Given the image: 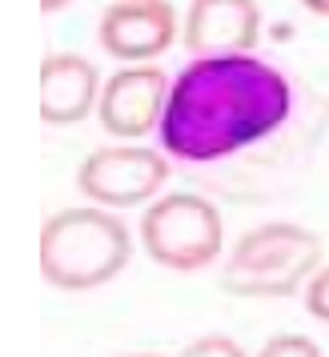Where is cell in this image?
<instances>
[{"mask_svg":"<svg viewBox=\"0 0 329 357\" xmlns=\"http://www.w3.org/2000/svg\"><path fill=\"white\" fill-rule=\"evenodd\" d=\"M289 109L293 89L285 73L261 56L189 61L173 77L157 141L169 161L213 165L273 137Z\"/></svg>","mask_w":329,"mask_h":357,"instance_id":"cell-1","label":"cell"},{"mask_svg":"<svg viewBox=\"0 0 329 357\" xmlns=\"http://www.w3.org/2000/svg\"><path fill=\"white\" fill-rule=\"evenodd\" d=\"M129 225L116 213L97 209V205H72V209L52 213L36 241L40 277L52 289L65 293H89L109 285L129 265Z\"/></svg>","mask_w":329,"mask_h":357,"instance_id":"cell-2","label":"cell"},{"mask_svg":"<svg viewBox=\"0 0 329 357\" xmlns=\"http://www.w3.org/2000/svg\"><path fill=\"white\" fill-rule=\"evenodd\" d=\"M321 269V237L297 221H265L245 229L225 257L221 289L253 301L293 297Z\"/></svg>","mask_w":329,"mask_h":357,"instance_id":"cell-3","label":"cell"},{"mask_svg":"<svg viewBox=\"0 0 329 357\" xmlns=\"http://www.w3.org/2000/svg\"><path fill=\"white\" fill-rule=\"evenodd\" d=\"M141 249L173 273H201L225 249V221L209 197L164 193L141 213Z\"/></svg>","mask_w":329,"mask_h":357,"instance_id":"cell-4","label":"cell"},{"mask_svg":"<svg viewBox=\"0 0 329 357\" xmlns=\"http://www.w3.org/2000/svg\"><path fill=\"white\" fill-rule=\"evenodd\" d=\"M173 161L153 145H100L77 169V189L97 209H137L164 197Z\"/></svg>","mask_w":329,"mask_h":357,"instance_id":"cell-5","label":"cell"},{"mask_svg":"<svg viewBox=\"0 0 329 357\" xmlns=\"http://www.w3.org/2000/svg\"><path fill=\"white\" fill-rule=\"evenodd\" d=\"M173 77L157 65H121L105 81L97 105L100 129L116 141H145L148 132L161 129L164 105H169Z\"/></svg>","mask_w":329,"mask_h":357,"instance_id":"cell-6","label":"cell"},{"mask_svg":"<svg viewBox=\"0 0 329 357\" xmlns=\"http://www.w3.org/2000/svg\"><path fill=\"white\" fill-rule=\"evenodd\" d=\"M181 33L169 0H113L97 20V45L121 65H148Z\"/></svg>","mask_w":329,"mask_h":357,"instance_id":"cell-7","label":"cell"},{"mask_svg":"<svg viewBox=\"0 0 329 357\" xmlns=\"http://www.w3.org/2000/svg\"><path fill=\"white\" fill-rule=\"evenodd\" d=\"M257 40H261L257 0H189L181 20V45L193 61L253 56Z\"/></svg>","mask_w":329,"mask_h":357,"instance_id":"cell-8","label":"cell"},{"mask_svg":"<svg viewBox=\"0 0 329 357\" xmlns=\"http://www.w3.org/2000/svg\"><path fill=\"white\" fill-rule=\"evenodd\" d=\"M105 81L97 65L81 52H52L40 65V121L45 125H81L97 113Z\"/></svg>","mask_w":329,"mask_h":357,"instance_id":"cell-9","label":"cell"},{"mask_svg":"<svg viewBox=\"0 0 329 357\" xmlns=\"http://www.w3.org/2000/svg\"><path fill=\"white\" fill-rule=\"evenodd\" d=\"M257 357H321V345L305 333H277L257 349Z\"/></svg>","mask_w":329,"mask_h":357,"instance_id":"cell-10","label":"cell"},{"mask_svg":"<svg viewBox=\"0 0 329 357\" xmlns=\"http://www.w3.org/2000/svg\"><path fill=\"white\" fill-rule=\"evenodd\" d=\"M181 357H249L229 333H201L181 349Z\"/></svg>","mask_w":329,"mask_h":357,"instance_id":"cell-11","label":"cell"},{"mask_svg":"<svg viewBox=\"0 0 329 357\" xmlns=\"http://www.w3.org/2000/svg\"><path fill=\"white\" fill-rule=\"evenodd\" d=\"M305 309H309V317L329 325V265H321L309 277V285H305Z\"/></svg>","mask_w":329,"mask_h":357,"instance_id":"cell-12","label":"cell"},{"mask_svg":"<svg viewBox=\"0 0 329 357\" xmlns=\"http://www.w3.org/2000/svg\"><path fill=\"white\" fill-rule=\"evenodd\" d=\"M305 13H313V17H326L329 20V0H297Z\"/></svg>","mask_w":329,"mask_h":357,"instance_id":"cell-13","label":"cell"},{"mask_svg":"<svg viewBox=\"0 0 329 357\" xmlns=\"http://www.w3.org/2000/svg\"><path fill=\"white\" fill-rule=\"evenodd\" d=\"M68 4H72V0H40V13H45V17H56V13H65Z\"/></svg>","mask_w":329,"mask_h":357,"instance_id":"cell-14","label":"cell"},{"mask_svg":"<svg viewBox=\"0 0 329 357\" xmlns=\"http://www.w3.org/2000/svg\"><path fill=\"white\" fill-rule=\"evenodd\" d=\"M121 357H164V354H121Z\"/></svg>","mask_w":329,"mask_h":357,"instance_id":"cell-15","label":"cell"}]
</instances>
